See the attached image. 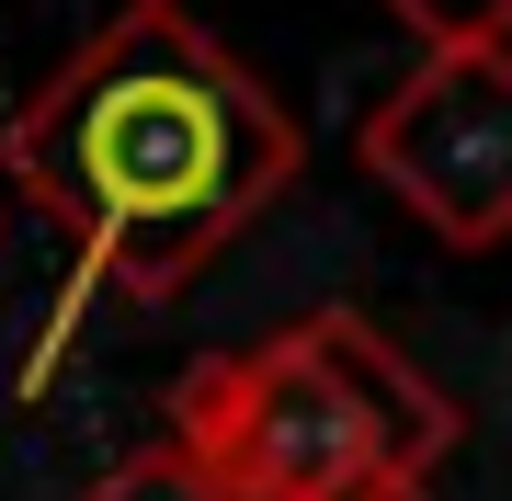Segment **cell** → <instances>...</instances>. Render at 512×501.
<instances>
[{
  "label": "cell",
  "instance_id": "6da1fadb",
  "mask_svg": "<svg viewBox=\"0 0 512 501\" xmlns=\"http://www.w3.org/2000/svg\"><path fill=\"white\" fill-rule=\"evenodd\" d=\"M296 160V114L183 0H114L0 126V194L69 240V285L35 331L23 399L69 365L103 285L137 308L194 297V274L296 183Z\"/></svg>",
  "mask_w": 512,
  "mask_h": 501
},
{
  "label": "cell",
  "instance_id": "7a4b0ae2",
  "mask_svg": "<svg viewBox=\"0 0 512 501\" xmlns=\"http://www.w3.org/2000/svg\"><path fill=\"white\" fill-rule=\"evenodd\" d=\"M160 445H183L217 501H433L467 410L365 308H308L251 353H205L160 410Z\"/></svg>",
  "mask_w": 512,
  "mask_h": 501
},
{
  "label": "cell",
  "instance_id": "3957f363",
  "mask_svg": "<svg viewBox=\"0 0 512 501\" xmlns=\"http://www.w3.org/2000/svg\"><path fill=\"white\" fill-rule=\"evenodd\" d=\"M353 160L444 251H467V262L501 251L512 240V46L501 57H421L353 126Z\"/></svg>",
  "mask_w": 512,
  "mask_h": 501
},
{
  "label": "cell",
  "instance_id": "277c9868",
  "mask_svg": "<svg viewBox=\"0 0 512 501\" xmlns=\"http://www.w3.org/2000/svg\"><path fill=\"white\" fill-rule=\"evenodd\" d=\"M421 57H501L512 46V0H376Z\"/></svg>",
  "mask_w": 512,
  "mask_h": 501
},
{
  "label": "cell",
  "instance_id": "5b68a950",
  "mask_svg": "<svg viewBox=\"0 0 512 501\" xmlns=\"http://www.w3.org/2000/svg\"><path fill=\"white\" fill-rule=\"evenodd\" d=\"M80 501H217V490L194 479V456H183V445H137V456H114Z\"/></svg>",
  "mask_w": 512,
  "mask_h": 501
},
{
  "label": "cell",
  "instance_id": "8992f818",
  "mask_svg": "<svg viewBox=\"0 0 512 501\" xmlns=\"http://www.w3.org/2000/svg\"><path fill=\"white\" fill-rule=\"evenodd\" d=\"M0 240H12V194H0Z\"/></svg>",
  "mask_w": 512,
  "mask_h": 501
}]
</instances>
